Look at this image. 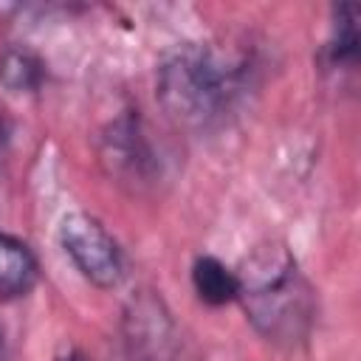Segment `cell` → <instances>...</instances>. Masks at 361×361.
<instances>
[{
    "label": "cell",
    "mask_w": 361,
    "mask_h": 361,
    "mask_svg": "<svg viewBox=\"0 0 361 361\" xmlns=\"http://www.w3.org/2000/svg\"><path fill=\"white\" fill-rule=\"evenodd\" d=\"M234 274L237 299L259 336L288 350L307 341L316 319L313 288L282 243L257 245Z\"/></svg>",
    "instance_id": "cell-2"
},
{
    "label": "cell",
    "mask_w": 361,
    "mask_h": 361,
    "mask_svg": "<svg viewBox=\"0 0 361 361\" xmlns=\"http://www.w3.org/2000/svg\"><path fill=\"white\" fill-rule=\"evenodd\" d=\"M254 71V56L234 45H178L158 68V104L186 130H212L237 110Z\"/></svg>",
    "instance_id": "cell-1"
},
{
    "label": "cell",
    "mask_w": 361,
    "mask_h": 361,
    "mask_svg": "<svg viewBox=\"0 0 361 361\" xmlns=\"http://www.w3.org/2000/svg\"><path fill=\"white\" fill-rule=\"evenodd\" d=\"M45 82V62L25 45H6L0 51V85L14 93H31Z\"/></svg>",
    "instance_id": "cell-7"
},
{
    "label": "cell",
    "mask_w": 361,
    "mask_h": 361,
    "mask_svg": "<svg viewBox=\"0 0 361 361\" xmlns=\"http://www.w3.org/2000/svg\"><path fill=\"white\" fill-rule=\"evenodd\" d=\"M327 59L336 68L355 65L358 59V25H355V6H338L333 20V37L327 42Z\"/></svg>",
    "instance_id": "cell-8"
},
{
    "label": "cell",
    "mask_w": 361,
    "mask_h": 361,
    "mask_svg": "<svg viewBox=\"0 0 361 361\" xmlns=\"http://www.w3.org/2000/svg\"><path fill=\"white\" fill-rule=\"evenodd\" d=\"M99 155H102V164L110 172V178H116L118 183L133 186V189L155 183V178L161 175L158 152H155L141 118L133 113L118 116L102 133Z\"/></svg>",
    "instance_id": "cell-4"
},
{
    "label": "cell",
    "mask_w": 361,
    "mask_h": 361,
    "mask_svg": "<svg viewBox=\"0 0 361 361\" xmlns=\"http://www.w3.org/2000/svg\"><path fill=\"white\" fill-rule=\"evenodd\" d=\"M59 243L85 279L99 288H116L124 276V259L110 231L87 212H68L59 223Z\"/></svg>",
    "instance_id": "cell-3"
},
{
    "label": "cell",
    "mask_w": 361,
    "mask_h": 361,
    "mask_svg": "<svg viewBox=\"0 0 361 361\" xmlns=\"http://www.w3.org/2000/svg\"><path fill=\"white\" fill-rule=\"evenodd\" d=\"M192 285H195V293L206 302V305H226V302H234L237 299V290H240V282H237V274L231 268H226L217 257H197L195 265H192Z\"/></svg>",
    "instance_id": "cell-6"
},
{
    "label": "cell",
    "mask_w": 361,
    "mask_h": 361,
    "mask_svg": "<svg viewBox=\"0 0 361 361\" xmlns=\"http://www.w3.org/2000/svg\"><path fill=\"white\" fill-rule=\"evenodd\" d=\"M37 282V259L25 243L0 231V296H23Z\"/></svg>",
    "instance_id": "cell-5"
}]
</instances>
